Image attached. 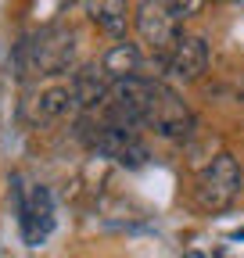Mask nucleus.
<instances>
[{
    "label": "nucleus",
    "mask_w": 244,
    "mask_h": 258,
    "mask_svg": "<svg viewBox=\"0 0 244 258\" xmlns=\"http://www.w3.org/2000/svg\"><path fill=\"white\" fill-rule=\"evenodd\" d=\"M133 22H137L140 40L155 50V54H162V57H169V50L183 36V32H179V18L172 15L169 0H140Z\"/></svg>",
    "instance_id": "nucleus-3"
},
{
    "label": "nucleus",
    "mask_w": 244,
    "mask_h": 258,
    "mask_svg": "<svg viewBox=\"0 0 244 258\" xmlns=\"http://www.w3.org/2000/svg\"><path fill=\"white\" fill-rule=\"evenodd\" d=\"M147 125H155V133L165 140H187L194 133V115L172 90H158L151 115H147Z\"/></svg>",
    "instance_id": "nucleus-5"
},
{
    "label": "nucleus",
    "mask_w": 244,
    "mask_h": 258,
    "mask_svg": "<svg viewBox=\"0 0 244 258\" xmlns=\"http://www.w3.org/2000/svg\"><path fill=\"white\" fill-rule=\"evenodd\" d=\"M94 144L104 158H111V161H118V165H130V169H140L144 161H147V147L140 144V137L133 133L130 125H111V122H104V125H97V133H94Z\"/></svg>",
    "instance_id": "nucleus-4"
},
{
    "label": "nucleus",
    "mask_w": 244,
    "mask_h": 258,
    "mask_svg": "<svg viewBox=\"0 0 244 258\" xmlns=\"http://www.w3.org/2000/svg\"><path fill=\"white\" fill-rule=\"evenodd\" d=\"M76 61V32L65 25H50L36 32L33 40H22L15 47V69L18 76H61Z\"/></svg>",
    "instance_id": "nucleus-1"
},
{
    "label": "nucleus",
    "mask_w": 244,
    "mask_h": 258,
    "mask_svg": "<svg viewBox=\"0 0 244 258\" xmlns=\"http://www.w3.org/2000/svg\"><path fill=\"white\" fill-rule=\"evenodd\" d=\"M86 15L97 29H104L108 36L126 40V0H86Z\"/></svg>",
    "instance_id": "nucleus-9"
},
{
    "label": "nucleus",
    "mask_w": 244,
    "mask_h": 258,
    "mask_svg": "<svg viewBox=\"0 0 244 258\" xmlns=\"http://www.w3.org/2000/svg\"><path fill=\"white\" fill-rule=\"evenodd\" d=\"M237 190H240V165H237L233 154L219 151V154L201 169L198 201H201V208H208V212H223V208L233 205Z\"/></svg>",
    "instance_id": "nucleus-2"
},
{
    "label": "nucleus",
    "mask_w": 244,
    "mask_h": 258,
    "mask_svg": "<svg viewBox=\"0 0 244 258\" xmlns=\"http://www.w3.org/2000/svg\"><path fill=\"white\" fill-rule=\"evenodd\" d=\"M208 69V47L201 36H179V43L165 57V76L172 83H194Z\"/></svg>",
    "instance_id": "nucleus-6"
},
{
    "label": "nucleus",
    "mask_w": 244,
    "mask_h": 258,
    "mask_svg": "<svg viewBox=\"0 0 244 258\" xmlns=\"http://www.w3.org/2000/svg\"><path fill=\"white\" fill-rule=\"evenodd\" d=\"M72 90V104L76 108H97L108 101V90H111V76L104 72V64H83V69L69 79Z\"/></svg>",
    "instance_id": "nucleus-8"
},
{
    "label": "nucleus",
    "mask_w": 244,
    "mask_h": 258,
    "mask_svg": "<svg viewBox=\"0 0 244 258\" xmlns=\"http://www.w3.org/2000/svg\"><path fill=\"white\" fill-rule=\"evenodd\" d=\"M240 4H244V0H240Z\"/></svg>",
    "instance_id": "nucleus-13"
},
{
    "label": "nucleus",
    "mask_w": 244,
    "mask_h": 258,
    "mask_svg": "<svg viewBox=\"0 0 244 258\" xmlns=\"http://www.w3.org/2000/svg\"><path fill=\"white\" fill-rule=\"evenodd\" d=\"M205 4H208V0H169V8H172V15H176L179 22L198 18V15L205 11Z\"/></svg>",
    "instance_id": "nucleus-12"
},
{
    "label": "nucleus",
    "mask_w": 244,
    "mask_h": 258,
    "mask_svg": "<svg viewBox=\"0 0 244 258\" xmlns=\"http://www.w3.org/2000/svg\"><path fill=\"white\" fill-rule=\"evenodd\" d=\"M104 72L111 79H126V76H137L140 72V47L130 43V40H118L115 47H108V54L101 57Z\"/></svg>",
    "instance_id": "nucleus-11"
},
{
    "label": "nucleus",
    "mask_w": 244,
    "mask_h": 258,
    "mask_svg": "<svg viewBox=\"0 0 244 258\" xmlns=\"http://www.w3.org/2000/svg\"><path fill=\"white\" fill-rule=\"evenodd\" d=\"M69 108H72V90L69 86H50V90H43L36 101H33L29 118H33L36 125H47V122H57Z\"/></svg>",
    "instance_id": "nucleus-10"
},
{
    "label": "nucleus",
    "mask_w": 244,
    "mask_h": 258,
    "mask_svg": "<svg viewBox=\"0 0 244 258\" xmlns=\"http://www.w3.org/2000/svg\"><path fill=\"white\" fill-rule=\"evenodd\" d=\"M18 219H22L25 240L33 247H40L47 240V233L54 230V201H50L47 186H36L29 201H18Z\"/></svg>",
    "instance_id": "nucleus-7"
}]
</instances>
